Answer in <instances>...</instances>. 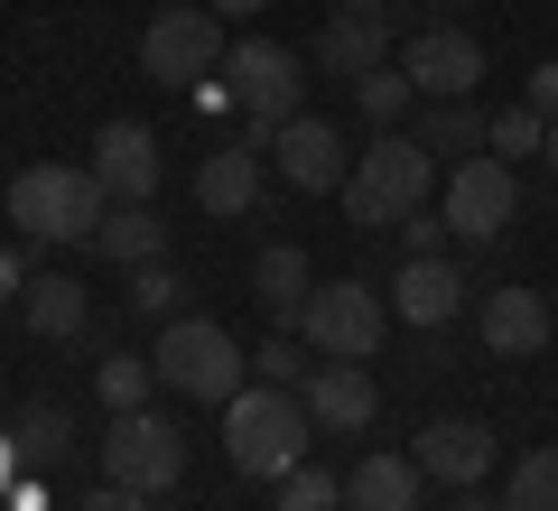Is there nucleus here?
<instances>
[{
  "instance_id": "nucleus-27",
  "label": "nucleus",
  "mask_w": 558,
  "mask_h": 511,
  "mask_svg": "<svg viewBox=\"0 0 558 511\" xmlns=\"http://www.w3.org/2000/svg\"><path fill=\"white\" fill-rule=\"evenodd\" d=\"M307 373H317V344H307L299 326H279L270 344H260V354H252V381H270V391H299Z\"/></svg>"
},
{
  "instance_id": "nucleus-36",
  "label": "nucleus",
  "mask_w": 558,
  "mask_h": 511,
  "mask_svg": "<svg viewBox=\"0 0 558 511\" xmlns=\"http://www.w3.org/2000/svg\"><path fill=\"white\" fill-rule=\"evenodd\" d=\"M10 484H20V437L0 428V502H10Z\"/></svg>"
},
{
  "instance_id": "nucleus-10",
  "label": "nucleus",
  "mask_w": 558,
  "mask_h": 511,
  "mask_svg": "<svg viewBox=\"0 0 558 511\" xmlns=\"http://www.w3.org/2000/svg\"><path fill=\"white\" fill-rule=\"evenodd\" d=\"M400 75L418 84V102H457V94H475V84H484V47H475V28H457V20L418 28V38L400 47Z\"/></svg>"
},
{
  "instance_id": "nucleus-33",
  "label": "nucleus",
  "mask_w": 558,
  "mask_h": 511,
  "mask_svg": "<svg viewBox=\"0 0 558 511\" xmlns=\"http://www.w3.org/2000/svg\"><path fill=\"white\" fill-rule=\"evenodd\" d=\"M84 511H159V492H131V484H102V492H84Z\"/></svg>"
},
{
  "instance_id": "nucleus-39",
  "label": "nucleus",
  "mask_w": 558,
  "mask_h": 511,
  "mask_svg": "<svg viewBox=\"0 0 558 511\" xmlns=\"http://www.w3.org/2000/svg\"><path fill=\"white\" fill-rule=\"evenodd\" d=\"M457 511H512V502H484V492H457Z\"/></svg>"
},
{
  "instance_id": "nucleus-26",
  "label": "nucleus",
  "mask_w": 558,
  "mask_h": 511,
  "mask_svg": "<svg viewBox=\"0 0 558 511\" xmlns=\"http://www.w3.org/2000/svg\"><path fill=\"white\" fill-rule=\"evenodd\" d=\"M502 502L512 511H558V447H521L502 474Z\"/></svg>"
},
{
  "instance_id": "nucleus-37",
  "label": "nucleus",
  "mask_w": 558,
  "mask_h": 511,
  "mask_svg": "<svg viewBox=\"0 0 558 511\" xmlns=\"http://www.w3.org/2000/svg\"><path fill=\"white\" fill-rule=\"evenodd\" d=\"M215 20H252V10H270V0H205Z\"/></svg>"
},
{
  "instance_id": "nucleus-8",
  "label": "nucleus",
  "mask_w": 558,
  "mask_h": 511,
  "mask_svg": "<svg viewBox=\"0 0 558 511\" xmlns=\"http://www.w3.org/2000/svg\"><path fill=\"white\" fill-rule=\"evenodd\" d=\"M140 75H149V84H205V75H223V20L205 10V0L159 10V20L140 28Z\"/></svg>"
},
{
  "instance_id": "nucleus-32",
  "label": "nucleus",
  "mask_w": 558,
  "mask_h": 511,
  "mask_svg": "<svg viewBox=\"0 0 558 511\" xmlns=\"http://www.w3.org/2000/svg\"><path fill=\"white\" fill-rule=\"evenodd\" d=\"M391 233H400V260H438L447 242H457V233H447V215H428V205H418V215H400Z\"/></svg>"
},
{
  "instance_id": "nucleus-22",
  "label": "nucleus",
  "mask_w": 558,
  "mask_h": 511,
  "mask_svg": "<svg viewBox=\"0 0 558 511\" xmlns=\"http://www.w3.org/2000/svg\"><path fill=\"white\" fill-rule=\"evenodd\" d=\"M20 316L47 334V344H75V334H84V316H94V297H84L65 270H47V279H28V289H20Z\"/></svg>"
},
{
  "instance_id": "nucleus-24",
  "label": "nucleus",
  "mask_w": 558,
  "mask_h": 511,
  "mask_svg": "<svg viewBox=\"0 0 558 511\" xmlns=\"http://www.w3.org/2000/svg\"><path fill=\"white\" fill-rule=\"evenodd\" d=\"M354 102H363V121H381V131H400V121L418 112V84L400 75V57H391V65H373V75H354Z\"/></svg>"
},
{
  "instance_id": "nucleus-20",
  "label": "nucleus",
  "mask_w": 558,
  "mask_h": 511,
  "mask_svg": "<svg viewBox=\"0 0 558 511\" xmlns=\"http://www.w3.org/2000/svg\"><path fill=\"white\" fill-rule=\"evenodd\" d=\"M196 205H205V215H223V223L252 215V205H260V149H242V139H233V149H205Z\"/></svg>"
},
{
  "instance_id": "nucleus-1",
  "label": "nucleus",
  "mask_w": 558,
  "mask_h": 511,
  "mask_svg": "<svg viewBox=\"0 0 558 511\" xmlns=\"http://www.w3.org/2000/svg\"><path fill=\"white\" fill-rule=\"evenodd\" d=\"M307 437H317V418H307L299 391L242 381V391L223 400V455H233L242 484H279V474H299L307 465Z\"/></svg>"
},
{
  "instance_id": "nucleus-4",
  "label": "nucleus",
  "mask_w": 558,
  "mask_h": 511,
  "mask_svg": "<svg viewBox=\"0 0 558 511\" xmlns=\"http://www.w3.org/2000/svg\"><path fill=\"white\" fill-rule=\"evenodd\" d=\"M102 215H112V196H102V178L75 168V158H38V168L10 178V223L38 233V242H94Z\"/></svg>"
},
{
  "instance_id": "nucleus-6",
  "label": "nucleus",
  "mask_w": 558,
  "mask_h": 511,
  "mask_svg": "<svg viewBox=\"0 0 558 511\" xmlns=\"http://www.w3.org/2000/svg\"><path fill=\"white\" fill-rule=\"evenodd\" d=\"M299 334L317 344V363H373L381 334H391V307H381L373 279H317V297H307Z\"/></svg>"
},
{
  "instance_id": "nucleus-41",
  "label": "nucleus",
  "mask_w": 558,
  "mask_h": 511,
  "mask_svg": "<svg viewBox=\"0 0 558 511\" xmlns=\"http://www.w3.org/2000/svg\"><path fill=\"white\" fill-rule=\"evenodd\" d=\"M438 10H457V0H438Z\"/></svg>"
},
{
  "instance_id": "nucleus-21",
  "label": "nucleus",
  "mask_w": 558,
  "mask_h": 511,
  "mask_svg": "<svg viewBox=\"0 0 558 511\" xmlns=\"http://www.w3.org/2000/svg\"><path fill=\"white\" fill-rule=\"evenodd\" d=\"M252 297L279 316V326H299V316H307V297H317V270H307L299 242H270V252L252 260Z\"/></svg>"
},
{
  "instance_id": "nucleus-28",
  "label": "nucleus",
  "mask_w": 558,
  "mask_h": 511,
  "mask_svg": "<svg viewBox=\"0 0 558 511\" xmlns=\"http://www.w3.org/2000/svg\"><path fill=\"white\" fill-rule=\"evenodd\" d=\"M149 381H159V363H140V354H102V373H94V391H102V410H149Z\"/></svg>"
},
{
  "instance_id": "nucleus-31",
  "label": "nucleus",
  "mask_w": 558,
  "mask_h": 511,
  "mask_svg": "<svg viewBox=\"0 0 558 511\" xmlns=\"http://www.w3.org/2000/svg\"><path fill=\"white\" fill-rule=\"evenodd\" d=\"M494 158H539L549 149V121L531 112V102H512V112H494V139H484Z\"/></svg>"
},
{
  "instance_id": "nucleus-2",
  "label": "nucleus",
  "mask_w": 558,
  "mask_h": 511,
  "mask_svg": "<svg viewBox=\"0 0 558 511\" xmlns=\"http://www.w3.org/2000/svg\"><path fill=\"white\" fill-rule=\"evenodd\" d=\"M447 186V168L428 149H418L410 131H381L373 149H354V178H344V215L363 223V233H391L400 215H418V205Z\"/></svg>"
},
{
  "instance_id": "nucleus-34",
  "label": "nucleus",
  "mask_w": 558,
  "mask_h": 511,
  "mask_svg": "<svg viewBox=\"0 0 558 511\" xmlns=\"http://www.w3.org/2000/svg\"><path fill=\"white\" fill-rule=\"evenodd\" d=\"M521 102H531L539 121H558V65H531V94H521Z\"/></svg>"
},
{
  "instance_id": "nucleus-5",
  "label": "nucleus",
  "mask_w": 558,
  "mask_h": 511,
  "mask_svg": "<svg viewBox=\"0 0 558 511\" xmlns=\"http://www.w3.org/2000/svg\"><path fill=\"white\" fill-rule=\"evenodd\" d=\"M149 363H159V381H168L178 400H215V410L242 391V373H252V363H242V344L215 326V316H168Z\"/></svg>"
},
{
  "instance_id": "nucleus-38",
  "label": "nucleus",
  "mask_w": 558,
  "mask_h": 511,
  "mask_svg": "<svg viewBox=\"0 0 558 511\" xmlns=\"http://www.w3.org/2000/svg\"><path fill=\"white\" fill-rule=\"evenodd\" d=\"M336 10H381V20H400V0H336Z\"/></svg>"
},
{
  "instance_id": "nucleus-14",
  "label": "nucleus",
  "mask_w": 558,
  "mask_h": 511,
  "mask_svg": "<svg viewBox=\"0 0 558 511\" xmlns=\"http://www.w3.org/2000/svg\"><path fill=\"white\" fill-rule=\"evenodd\" d=\"M418 474L428 484H447V492H475L484 474H494V428L484 418H438V428H418Z\"/></svg>"
},
{
  "instance_id": "nucleus-3",
  "label": "nucleus",
  "mask_w": 558,
  "mask_h": 511,
  "mask_svg": "<svg viewBox=\"0 0 558 511\" xmlns=\"http://www.w3.org/2000/svg\"><path fill=\"white\" fill-rule=\"evenodd\" d=\"M223 94L242 102V149H270L307 112V57L279 38H242V47H223Z\"/></svg>"
},
{
  "instance_id": "nucleus-23",
  "label": "nucleus",
  "mask_w": 558,
  "mask_h": 511,
  "mask_svg": "<svg viewBox=\"0 0 558 511\" xmlns=\"http://www.w3.org/2000/svg\"><path fill=\"white\" fill-rule=\"evenodd\" d=\"M94 252L121 260V270H149V260H168V223L149 215V205H112L102 233H94Z\"/></svg>"
},
{
  "instance_id": "nucleus-18",
  "label": "nucleus",
  "mask_w": 558,
  "mask_h": 511,
  "mask_svg": "<svg viewBox=\"0 0 558 511\" xmlns=\"http://www.w3.org/2000/svg\"><path fill=\"white\" fill-rule=\"evenodd\" d=\"M410 139L438 158V168H457V158H475L484 139H494V112H484L475 94H457V102H418V112H410Z\"/></svg>"
},
{
  "instance_id": "nucleus-19",
  "label": "nucleus",
  "mask_w": 558,
  "mask_h": 511,
  "mask_svg": "<svg viewBox=\"0 0 558 511\" xmlns=\"http://www.w3.org/2000/svg\"><path fill=\"white\" fill-rule=\"evenodd\" d=\"M418 455H391V447H373L354 474H344V511H418Z\"/></svg>"
},
{
  "instance_id": "nucleus-13",
  "label": "nucleus",
  "mask_w": 558,
  "mask_h": 511,
  "mask_svg": "<svg viewBox=\"0 0 558 511\" xmlns=\"http://www.w3.org/2000/svg\"><path fill=\"white\" fill-rule=\"evenodd\" d=\"M475 334H484V354L521 363V354H549V334H558V297L539 289H494L475 307Z\"/></svg>"
},
{
  "instance_id": "nucleus-12",
  "label": "nucleus",
  "mask_w": 558,
  "mask_h": 511,
  "mask_svg": "<svg viewBox=\"0 0 558 511\" xmlns=\"http://www.w3.org/2000/svg\"><path fill=\"white\" fill-rule=\"evenodd\" d=\"M84 168L102 178L112 205H149V196H159V131H149V121H102Z\"/></svg>"
},
{
  "instance_id": "nucleus-16",
  "label": "nucleus",
  "mask_w": 558,
  "mask_h": 511,
  "mask_svg": "<svg viewBox=\"0 0 558 511\" xmlns=\"http://www.w3.org/2000/svg\"><path fill=\"white\" fill-rule=\"evenodd\" d=\"M299 400H307V418H317V428L363 437V428H373V410H381V381L363 373V363H317V373L299 381Z\"/></svg>"
},
{
  "instance_id": "nucleus-35",
  "label": "nucleus",
  "mask_w": 558,
  "mask_h": 511,
  "mask_svg": "<svg viewBox=\"0 0 558 511\" xmlns=\"http://www.w3.org/2000/svg\"><path fill=\"white\" fill-rule=\"evenodd\" d=\"M28 289V270H20V252H10V242H0V307H10V297Z\"/></svg>"
},
{
  "instance_id": "nucleus-40",
  "label": "nucleus",
  "mask_w": 558,
  "mask_h": 511,
  "mask_svg": "<svg viewBox=\"0 0 558 511\" xmlns=\"http://www.w3.org/2000/svg\"><path fill=\"white\" fill-rule=\"evenodd\" d=\"M549 168H558V121H549Z\"/></svg>"
},
{
  "instance_id": "nucleus-25",
  "label": "nucleus",
  "mask_w": 558,
  "mask_h": 511,
  "mask_svg": "<svg viewBox=\"0 0 558 511\" xmlns=\"http://www.w3.org/2000/svg\"><path fill=\"white\" fill-rule=\"evenodd\" d=\"M10 437H20V465L28 474H47V465L75 455V418H65V410H20V428H10Z\"/></svg>"
},
{
  "instance_id": "nucleus-7",
  "label": "nucleus",
  "mask_w": 558,
  "mask_h": 511,
  "mask_svg": "<svg viewBox=\"0 0 558 511\" xmlns=\"http://www.w3.org/2000/svg\"><path fill=\"white\" fill-rule=\"evenodd\" d=\"M94 455H102V484H131V492H168L186 474V437L168 410H121Z\"/></svg>"
},
{
  "instance_id": "nucleus-30",
  "label": "nucleus",
  "mask_w": 558,
  "mask_h": 511,
  "mask_svg": "<svg viewBox=\"0 0 558 511\" xmlns=\"http://www.w3.org/2000/svg\"><path fill=\"white\" fill-rule=\"evenodd\" d=\"M279 511H344V474H326V465L279 474Z\"/></svg>"
},
{
  "instance_id": "nucleus-15",
  "label": "nucleus",
  "mask_w": 558,
  "mask_h": 511,
  "mask_svg": "<svg viewBox=\"0 0 558 511\" xmlns=\"http://www.w3.org/2000/svg\"><path fill=\"white\" fill-rule=\"evenodd\" d=\"M391 316H400V326H418V334H428V326H457V316H465V270H457V260H400V270H391Z\"/></svg>"
},
{
  "instance_id": "nucleus-9",
  "label": "nucleus",
  "mask_w": 558,
  "mask_h": 511,
  "mask_svg": "<svg viewBox=\"0 0 558 511\" xmlns=\"http://www.w3.org/2000/svg\"><path fill=\"white\" fill-rule=\"evenodd\" d=\"M512 205H521L512 158H494V149L457 158V168H447V186H438V215H447V233H457L465 252H484V242H494L502 223H512Z\"/></svg>"
},
{
  "instance_id": "nucleus-29",
  "label": "nucleus",
  "mask_w": 558,
  "mask_h": 511,
  "mask_svg": "<svg viewBox=\"0 0 558 511\" xmlns=\"http://www.w3.org/2000/svg\"><path fill=\"white\" fill-rule=\"evenodd\" d=\"M131 307L168 326V316L186 307V270H178V260H149V270H131Z\"/></svg>"
},
{
  "instance_id": "nucleus-11",
  "label": "nucleus",
  "mask_w": 558,
  "mask_h": 511,
  "mask_svg": "<svg viewBox=\"0 0 558 511\" xmlns=\"http://www.w3.org/2000/svg\"><path fill=\"white\" fill-rule=\"evenodd\" d=\"M270 158H279V178L299 186V196H344V178H354V149H344V131H336V121H317V112L289 121V131L270 139Z\"/></svg>"
},
{
  "instance_id": "nucleus-17",
  "label": "nucleus",
  "mask_w": 558,
  "mask_h": 511,
  "mask_svg": "<svg viewBox=\"0 0 558 511\" xmlns=\"http://www.w3.org/2000/svg\"><path fill=\"white\" fill-rule=\"evenodd\" d=\"M373 65H391V20L381 10H336V20L317 28V75H373Z\"/></svg>"
}]
</instances>
